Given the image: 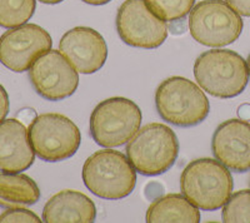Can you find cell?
Wrapping results in <instances>:
<instances>
[{
  "label": "cell",
  "mask_w": 250,
  "mask_h": 223,
  "mask_svg": "<svg viewBox=\"0 0 250 223\" xmlns=\"http://www.w3.org/2000/svg\"><path fill=\"white\" fill-rule=\"evenodd\" d=\"M115 24L120 39L133 48H159L168 38L167 22L145 0H125L118 10Z\"/></svg>",
  "instance_id": "9c48e42d"
},
{
  "label": "cell",
  "mask_w": 250,
  "mask_h": 223,
  "mask_svg": "<svg viewBox=\"0 0 250 223\" xmlns=\"http://www.w3.org/2000/svg\"><path fill=\"white\" fill-rule=\"evenodd\" d=\"M97 218L93 201L82 192L64 189L48 201L43 209V222L90 223Z\"/></svg>",
  "instance_id": "9a60e30c"
},
{
  "label": "cell",
  "mask_w": 250,
  "mask_h": 223,
  "mask_svg": "<svg viewBox=\"0 0 250 223\" xmlns=\"http://www.w3.org/2000/svg\"><path fill=\"white\" fill-rule=\"evenodd\" d=\"M59 50L82 74H93L104 67L108 58L105 39L88 26H77L62 35Z\"/></svg>",
  "instance_id": "7c38bea8"
},
{
  "label": "cell",
  "mask_w": 250,
  "mask_h": 223,
  "mask_svg": "<svg viewBox=\"0 0 250 223\" xmlns=\"http://www.w3.org/2000/svg\"><path fill=\"white\" fill-rule=\"evenodd\" d=\"M142 111L133 100L108 98L98 104L90 115V134L104 148L124 146L142 126Z\"/></svg>",
  "instance_id": "8992f818"
},
{
  "label": "cell",
  "mask_w": 250,
  "mask_h": 223,
  "mask_svg": "<svg viewBox=\"0 0 250 223\" xmlns=\"http://www.w3.org/2000/svg\"><path fill=\"white\" fill-rule=\"evenodd\" d=\"M9 113V95L5 88L0 84V123L6 118Z\"/></svg>",
  "instance_id": "603a6c76"
},
{
  "label": "cell",
  "mask_w": 250,
  "mask_h": 223,
  "mask_svg": "<svg viewBox=\"0 0 250 223\" xmlns=\"http://www.w3.org/2000/svg\"><path fill=\"white\" fill-rule=\"evenodd\" d=\"M231 8L243 17H250V0H225Z\"/></svg>",
  "instance_id": "7402d4cb"
},
{
  "label": "cell",
  "mask_w": 250,
  "mask_h": 223,
  "mask_svg": "<svg viewBox=\"0 0 250 223\" xmlns=\"http://www.w3.org/2000/svg\"><path fill=\"white\" fill-rule=\"evenodd\" d=\"M82 177L86 188L103 200L128 197L137 184V171L122 152L106 148L88 157Z\"/></svg>",
  "instance_id": "7a4b0ae2"
},
{
  "label": "cell",
  "mask_w": 250,
  "mask_h": 223,
  "mask_svg": "<svg viewBox=\"0 0 250 223\" xmlns=\"http://www.w3.org/2000/svg\"><path fill=\"white\" fill-rule=\"evenodd\" d=\"M194 77L200 88L216 98L242 94L249 82L244 58L229 49H211L196 58Z\"/></svg>",
  "instance_id": "6da1fadb"
},
{
  "label": "cell",
  "mask_w": 250,
  "mask_h": 223,
  "mask_svg": "<svg viewBox=\"0 0 250 223\" xmlns=\"http://www.w3.org/2000/svg\"><path fill=\"white\" fill-rule=\"evenodd\" d=\"M42 3L44 4H58V3H62V0H39Z\"/></svg>",
  "instance_id": "4316f807"
},
{
  "label": "cell",
  "mask_w": 250,
  "mask_h": 223,
  "mask_svg": "<svg viewBox=\"0 0 250 223\" xmlns=\"http://www.w3.org/2000/svg\"><path fill=\"white\" fill-rule=\"evenodd\" d=\"M249 184H250V182H249Z\"/></svg>",
  "instance_id": "f1b7e54d"
},
{
  "label": "cell",
  "mask_w": 250,
  "mask_h": 223,
  "mask_svg": "<svg viewBox=\"0 0 250 223\" xmlns=\"http://www.w3.org/2000/svg\"><path fill=\"white\" fill-rule=\"evenodd\" d=\"M40 223L43 221L40 220L34 212L29 209L15 207V208H8L5 212L0 215V223Z\"/></svg>",
  "instance_id": "44dd1931"
},
{
  "label": "cell",
  "mask_w": 250,
  "mask_h": 223,
  "mask_svg": "<svg viewBox=\"0 0 250 223\" xmlns=\"http://www.w3.org/2000/svg\"><path fill=\"white\" fill-rule=\"evenodd\" d=\"M179 140L170 127L149 123L140 128L126 144V157L143 176H159L175 164Z\"/></svg>",
  "instance_id": "277c9868"
},
{
  "label": "cell",
  "mask_w": 250,
  "mask_h": 223,
  "mask_svg": "<svg viewBox=\"0 0 250 223\" xmlns=\"http://www.w3.org/2000/svg\"><path fill=\"white\" fill-rule=\"evenodd\" d=\"M35 152L29 139L28 128L18 118L0 123V171L21 173L33 166Z\"/></svg>",
  "instance_id": "5bb4252c"
},
{
  "label": "cell",
  "mask_w": 250,
  "mask_h": 223,
  "mask_svg": "<svg viewBox=\"0 0 250 223\" xmlns=\"http://www.w3.org/2000/svg\"><path fill=\"white\" fill-rule=\"evenodd\" d=\"M35 12V0H0V26L12 29L25 24Z\"/></svg>",
  "instance_id": "ac0fdd59"
},
{
  "label": "cell",
  "mask_w": 250,
  "mask_h": 223,
  "mask_svg": "<svg viewBox=\"0 0 250 223\" xmlns=\"http://www.w3.org/2000/svg\"><path fill=\"white\" fill-rule=\"evenodd\" d=\"M37 117L38 115H37V113H35V111L31 108L21 109V111H20L17 115L18 119H19L21 123L25 124V126H30L31 122H33V120H34Z\"/></svg>",
  "instance_id": "cb8c5ba5"
},
{
  "label": "cell",
  "mask_w": 250,
  "mask_h": 223,
  "mask_svg": "<svg viewBox=\"0 0 250 223\" xmlns=\"http://www.w3.org/2000/svg\"><path fill=\"white\" fill-rule=\"evenodd\" d=\"M145 221L148 223H199L200 212L184 195H167L153 201L146 211Z\"/></svg>",
  "instance_id": "2e32d148"
},
{
  "label": "cell",
  "mask_w": 250,
  "mask_h": 223,
  "mask_svg": "<svg viewBox=\"0 0 250 223\" xmlns=\"http://www.w3.org/2000/svg\"><path fill=\"white\" fill-rule=\"evenodd\" d=\"M155 107L163 120L183 128L202 123L210 111L203 89L183 77L163 80L156 88Z\"/></svg>",
  "instance_id": "5b68a950"
},
{
  "label": "cell",
  "mask_w": 250,
  "mask_h": 223,
  "mask_svg": "<svg viewBox=\"0 0 250 223\" xmlns=\"http://www.w3.org/2000/svg\"><path fill=\"white\" fill-rule=\"evenodd\" d=\"M223 222H250V189H242L230 196L223 206Z\"/></svg>",
  "instance_id": "d6986e66"
},
{
  "label": "cell",
  "mask_w": 250,
  "mask_h": 223,
  "mask_svg": "<svg viewBox=\"0 0 250 223\" xmlns=\"http://www.w3.org/2000/svg\"><path fill=\"white\" fill-rule=\"evenodd\" d=\"M29 79L35 92L51 102L71 97L79 86L77 69L60 50L54 49L35 60L29 69Z\"/></svg>",
  "instance_id": "30bf717a"
},
{
  "label": "cell",
  "mask_w": 250,
  "mask_h": 223,
  "mask_svg": "<svg viewBox=\"0 0 250 223\" xmlns=\"http://www.w3.org/2000/svg\"><path fill=\"white\" fill-rule=\"evenodd\" d=\"M238 115L243 120H250V104L244 103L238 108Z\"/></svg>",
  "instance_id": "d4e9b609"
},
{
  "label": "cell",
  "mask_w": 250,
  "mask_h": 223,
  "mask_svg": "<svg viewBox=\"0 0 250 223\" xmlns=\"http://www.w3.org/2000/svg\"><path fill=\"white\" fill-rule=\"evenodd\" d=\"M53 45L50 34L37 24L9 29L0 37V63L15 73L29 70Z\"/></svg>",
  "instance_id": "8fae6325"
},
{
  "label": "cell",
  "mask_w": 250,
  "mask_h": 223,
  "mask_svg": "<svg viewBox=\"0 0 250 223\" xmlns=\"http://www.w3.org/2000/svg\"><path fill=\"white\" fill-rule=\"evenodd\" d=\"M84 3L90 4V5H104V4L109 3L111 0H82Z\"/></svg>",
  "instance_id": "484cf974"
},
{
  "label": "cell",
  "mask_w": 250,
  "mask_h": 223,
  "mask_svg": "<svg viewBox=\"0 0 250 223\" xmlns=\"http://www.w3.org/2000/svg\"><path fill=\"white\" fill-rule=\"evenodd\" d=\"M240 15L224 0H203L189 14V30L198 43L211 48L234 43L243 32Z\"/></svg>",
  "instance_id": "52a82bcc"
},
{
  "label": "cell",
  "mask_w": 250,
  "mask_h": 223,
  "mask_svg": "<svg viewBox=\"0 0 250 223\" xmlns=\"http://www.w3.org/2000/svg\"><path fill=\"white\" fill-rule=\"evenodd\" d=\"M40 189L29 176L0 172V207L15 208L35 204Z\"/></svg>",
  "instance_id": "e0dca14e"
},
{
  "label": "cell",
  "mask_w": 250,
  "mask_h": 223,
  "mask_svg": "<svg viewBox=\"0 0 250 223\" xmlns=\"http://www.w3.org/2000/svg\"><path fill=\"white\" fill-rule=\"evenodd\" d=\"M211 151L228 169L244 173L250 171V123L228 119L219 124L211 139Z\"/></svg>",
  "instance_id": "4fadbf2b"
},
{
  "label": "cell",
  "mask_w": 250,
  "mask_h": 223,
  "mask_svg": "<svg viewBox=\"0 0 250 223\" xmlns=\"http://www.w3.org/2000/svg\"><path fill=\"white\" fill-rule=\"evenodd\" d=\"M149 8L164 22L184 19L193 9L195 0H145Z\"/></svg>",
  "instance_id": "ffe728a7"
},
{
  "label": "cell",
  "mask_w": 250,
  "mask_h": 223,
  "mask_svg": "<svg viewBox=\"0 0 250 223\" xmlns=\"http://www.w3.org/2000/svg\"><path fill=\"white\" fill-rule=\"evenodd\" d=\"M233 177L218 159L199 158L188 164L180 176L182 193L203 211L223 208L233 193Z\"/></svg>",
  "instance_id": "3957f363"
},
{
  "label": "cell",
  "mask_w": 250,
  "mask_h": 223,
  "mask_svg": "<svg viewBox=\"0 0 250 223\" xmlns=\"http://www.w3.org/2000/svg\"><path fill=\"white\" fill-rule=\"evenodd\" d=\"M247 66H248V72H249V78H250V54L247 59Z\"/></svg>",
  "instance_id": "83f0119b"
},
{
  "label": "cell",
  "mask_w": 250,
  "mask_h": 223,
  "mask_svg": "<svg viewBox=\"0 0 250 223\" xmlns=\"http://www.w3.org/2000/svg\"><path fill=\"white\" fill-rule=\"evenodd\" d=\"M35 155L45 162L71 158L82 143L79 128L71 119L59 113L38 115L28 128Z\"/></svg>",
  "instance_id": "ba28073f"
}]
</instances>
